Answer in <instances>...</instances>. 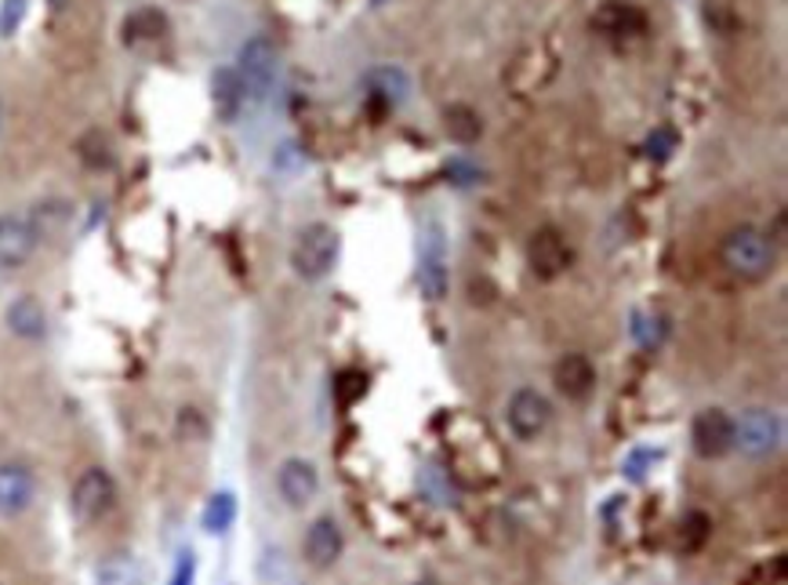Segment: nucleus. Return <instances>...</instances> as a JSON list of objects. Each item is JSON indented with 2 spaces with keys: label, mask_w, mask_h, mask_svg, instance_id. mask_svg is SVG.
Masks as SVG:
<instances>
[{
  "label": "nucleus",
  "mask_w": 788,
  "mask_h": 585,
  "mask_svg": "<svg viewBox=\"0 0 788 585\" xmlns=\"http://www.w3.org/2000/svg\"><path fill=\"white\" fill-rule=\"evenodd\" d=\"M276 70H280V56H276V44L270 37H251V41L240 48L236 56V77L244 84L247 99H265L270 88L276 81Z\"/></svg>",
  "instance_id": "5"
},
{
  "label": "nucleus",
  "mask_w": 788,
  "mask_h": 585,
  "mask_svg": "<svg viewBox=\"0 0 788 585\" xmlns=\"http://www.w3.org/2000/svg\"><path fill=\"white\" fill-rule=\"evenodd\" d=\"M418 284H422V295L440 302L447 295V265H444V241H440V225L430 230V244L422 251V262H418Z\"/></svg>",
  "instance_id": "15"
},
{
  "label": "nucleus",
  "mask_w": 788,
  "mask_h": 585,
  "mask_svg": "<svg viewBox=\"0 0 788 585\" xmlns=\"http://www.w3.org/2000/svg\"><path fill=\"white\" fill-rule=\"evenodd\" d=\"M644 22H647L644 11H639L636 4H629V0H607V4L596 8L593 30L610 37V41H625V37L644 33Z\"/></svg>",
  "instance_id": "13"
},
{
  "label": "nucleus",
  "mask_w": 788,
  "mask_h": 585,
  "mask_svg": "<svg viewBox=\"0 0 788 585\" xmlns=\"http://www.w3.org/2000/svg\"><path fill=\"white\" fill-rule=\"evenodd\" d=\"M342 527L331 521V516H320L313 521V527L305 531V556H310L313 567H331L342 556Z\"/></svg>",
  "instance_id": "16"
},
{
  "label": "nucleus",
  "mask_w": 788,
  "mask_h": 585,
  "mask_svg": "<svg viewBox=\"0 0 788 585\" xmlns=\"http://www.w3.org/2000/svg\"><path fill=\"white\" fill-rule=\"evenodd\" d=\"M95 582H99V585H139V582H142V571H139L135 561H131V556H110V561L99 564Z\"/></svg>",
  "instance_id": "21"
},
{
  "label": "nucleus",
  "mask_w": 788,
  "mask_h": 585,
  "mask_svg": "<svg viewBox=\"0 0 788 585\" xmlns=\"http://www.w3.org/2000/svg\"><path fill=\"white\" fill-rule=\"evenodd\" d=\"M527 262H531L534 276H542V281H556L559 273L570 270L574 251H570L567 236L559 230H538L527 244Z\"/></svg>",
  "instance_id": "9"
},
{
  "label": "nucleus",
  "mask_w": 788,
  "mask_h": 585,
  "mask_svg": "<svg viewBox=\"0 0 788 585\" xmlns=\"http://www.w3.org/2000/svg\"><path fill=\"white\" fill-rule=\"evenodd\" d=\"M26 8H30V0H4V4H0V37H11L19 30L26 19Z\"/></svg>",
  "instance_id": "23"
},
{
  "label": "nucleus",
  "mask_w": 788,
  "mask_h": 585,
  "mask_svg": "<svg viewBox=\"0 0 788 585\" xmlns=\"http://www.w3.org/2000/svg\"><path fill=\"white\" fill-rule=\"evenodd\" d=\"M375 4H382V0H375Z\"/></svg>",
  "instance_id": "27"
},
{
  "label": "nucleus",
  "mask_w": 788,
  "mask_h": 585,
  "mask_svg": "<svg viewBox=\"0 0 788 585\" xmlns=\"http://www.w3.org/2000/svg\"><path fill=\"white\" fill-rule=\"evenodd\" d=\"M200 521H204L208 535H225V531H230L233 521H236V495L233 491H215V495L208 498L204 516H200Z\"/></svg>",
  "instance_id": "19"
},
{
  "label": "nucleus",
  "mask_w": 788,
  "mask_h": 585,
  "mask_svg": "<svg viewBox=\"0 0 788 585\" xmlns=\"http://www.w3.org/2000/svg\"><path fill=\"white\" fill-rule=\"evenodd\" d=\"M342 255V236L335 225L327 222H313L295 236V248H291V270H295L302 281H324L331 276V270L339 265Z\"/></svg>",
  "instance_id": "2"
},
{
  "label": "nucleus",
  "mask_w": 788,
  "mask_h": 585,
  "mask_svg": "<svg viewBox=\"0 0 788 585\" xmlns=\"http://www.w3.org/2000/svg\"><path fill=\"white\" fill-rule=\"evenodd\" d=\"M781 418L770 407H749L741 418H734V447L749 458H767L781 447Z\"/></svg>",
  "instance_id": "3"
},
{
  "label": "nucleus",
  "mask_w": 788,
  "mask_h": 585,
  "mask_svg": "<svg viewBox=\"0 0 788 585\" xmlns=\"http://www.w3.org/2000/svg\"><path fill=\"white\" fill-rule=\"evenodd\" d=\"M556 390L567 396V401H585L596 390V367L585 353H567L564 361L553 371Z\"/></svg>",
  "instance_id": "14"
},
{
  "label": "nucleus",
  "mask_w": 788,
  "mask_h": 585,
  "mask_svg": "<svg viewBox=\"0 0 788 585\" xmlns=\"http://www.w3.org/2000/svg\"><path fill=\"white\" fill-rule=\"evenodd\" d=\"M364 88L371 99H378L382 105H404L411 95V77L407 70L400 65H375L367 77H364Z\"/></svg>",
  "instance_id": "17"
},
{
  "label": "nucleus",
  "mask_w": 788,
  "mask_h": 585,
  "mask_svg": "<svg viewBox=\"0 0 788 585\" xmlns=\"http://www.w3.org/2000/svg\"><path fill=\"white\" fill-rule=\"evenodd\" d=\"M276 491H280V498L291 505V510H305V505H310L316 498V491H320L316 465L305 462V458H287L276 470Z\"/></svg>",
  "instance_id": "10"
},
{
  "label": "nucleus",
  "mask_w": 788,
  "mask_h": 585,
  "mask_svg": "<svg viewBox=\"0 0 788 585\" xmlns=\"http://www.w3.org/2000/svg\"><path fill=\"white\" fill-rule=\"evenodd\" d=\"M164 30H168V19L160 16L156 8H142V11H135V16H128V22H124V37L131 44L156 41V37H164Z\"/></svg>",
  "instance_id": "20"
},
{
  "label": "nucleus",
  "mask_w": 788,
  "mask_h": 585,
  "mask_svg": "<svg viewBox=\"0 0 788 585\" xmlns=\"http://www.w3.org/2000/svg\"><path fill=\"white\" fill-rule=\"evenodd\" d=\"M673 145H676V135H673L669 128H661V131H654V135L647 139V153L658 157V161H665V157L673 153Z\"/></svg>",
  "instance_id": "24"
},
{
  "label": "nucleus",
  "mask_w": 788,
  "mask_h": 585,
  "mask_svg": "<svg viewBox=\"0 0 788 585\" xmlns=\"http://www.w3.org/2000/svg\"><path fill=\"white\" fill-rule=\"evenodd\" d=\"M553 422V404L549 396H542L538 390H516L505 404V425L516 441H538V436L549 430Z\"/></svg>",
  "instance_id": "6"
},
{
  "label": "nucleus",
  "mask_w": 788,
  "mask_h": 585,
  "mask_svg": "<svg viewBox=\"0 0 788 585\" xmlns=\"http://www.w3.org/2000/svg\"><path fill=\"white\" fill-rule=\"evenodd\" d=\"M40 244V230L33 215H0V270H22L26 262L33 259V251Z\"/></svg>",
  "instance_id": "7"
},
{
  "label": "nucleus",
  "mask_w": 788,
  "mask_h": 585,
  "mask_svg": "<svg viewBox=\"0 0 788 585\" xmlns=\"http://www.w3.org/2000/svg\"><path fill=\"white\" fill-rule=\"evenodd\" d=\"M690 444L701 458H724L734 451V418L724 407H705L690 425Z\"/></svg>",
  "instance_id": "8"
},
{
  "label": "nucleus",
  "mask_w": 788,
  "mask_h": 585,
  "mask_svg": "<svg viewBox=\"0 0 788 585\" xmlns=\"http://www.w3.org/2000/svg\"><path fill=\"white\" fill-rule=\"evenodd\" d=\"M444 121H447V135L458 142H476L479 131H484V121H479V113L469 110V105H451Z\"/></svg>",
  "instance_id": "22"
},
{
  "label": "nucleus",
  "mask_w": 788,
  "mask_h": 585,
  "mask_svg": "<svg viewBox=\"0 0 788 585\" xmlns=\"http://www.w3.org/2000/svg\"><path fill=\"white\" fill-rule=\"evenodd\" d=\"M211 84H215V110L225 117V121H233L247 102V91H244V84H240L236 70H219Z\"/></svg>",
  "instance_id": "18"
},
{
  "label": "nucleus",
  "mask_w": 788,
  "mask_h": 585,
  "mask_svg": "<svg viewBox=\"0 0 788 585\" xmlns=\"http://www.w3.org/2000/svg\"><path fill=\"white\" fill-rule=\"evenodd\" d=\"M37 498V481L22 462H0V516H22Z\"/></svg>",
  "instance_id": "11"
},
{
  "label": "nucleus",
  "mask_w": 788,
  "mask_h": 585,
  "mask_svg": "<svg viewBox=\"0 0 788 585\" xmlns=\"http://www.w3.org/2000/svg\"><path fill=\"white\" fill-rule=\"evenodd\" d=\"M422 585H430V582H422Z\"/></svg>",
  "instance_id": "28"
},
{
  "label": "nucleus",
  "mask_w": 788,
  "mask_h": 585,
  "mask_svg": "<svg viewBox=\"0 0 788 585\" xmlns=\"http://www.w3.org/2000/svg\"><path fill=\"white\" fill-rule=\"evenodd\" d=\"M719 262H724V270L730 276H738V281H767L774 273V262H778V244H774V236L767 230H759V225L745 222V225H734V230L724 236V244H719Z\"/></svg>",
  "instance_id": "1"
},
{
  "label": "nucleus",
  "mask_w": 788,
  "mask_h": 585,
  "mask_svg": "<svg viewBox=\"0 0 788 585\" xmlns=\"http://www.w3.org/2000/svg\"><path fill=\"white\" fill-rule=\"evenodd\" d=\"M193 575H196V561L193 553H182V561L175 567V575H171V585H193Z\"/></svg>",
  "instance_id": "25"
},
{
  "label": "nucleus",
  "mask_w": 788,
  "mask_h": 585,
  "mask_svg": "<svg viewBox=\"0 0 788 585\" xmlns=\"http://www.w3.org/2000/svg\"><path fill=\"white\" fill-rule=\"evenodd\" d=\"M113 505H117V484L102 465H91V470L77 476L70 491V510L80 524H99L102 516H110Z\"/></svg>",
  "instance_id": "4"
},
{
  "label": "nucleus",
  "mask_w": 788,
  "mask_h": 585,
  "mask_svg": "<svg viewBox=\"0 0 788 585\" xmlns=\"http://www.w3.org/2000/svg\"><path fill=\"white\" fill-rule=\"evenodd\" d=\"M4 324L22 342H40L48 335V310L37 295H16L4 305Z\"/></svg>",
  "instance_id": "12"
},
{
  "label": "nucleus",
  "mask_w": 788,
  "mask_h": 585,
  "mask_svg": "<svg viewBox=\"0 0 788 585\" xmlns=\"http://www.w3.org/2000/svg\"><path fill=\"white\" fill-rule=\"evenodd\" d=\"M0 124H4V110H0Z\"/></svg>",
  "instance_id": "26"
}]
</instances>
